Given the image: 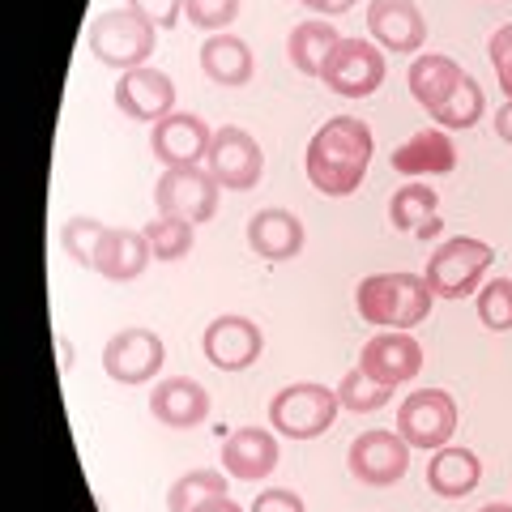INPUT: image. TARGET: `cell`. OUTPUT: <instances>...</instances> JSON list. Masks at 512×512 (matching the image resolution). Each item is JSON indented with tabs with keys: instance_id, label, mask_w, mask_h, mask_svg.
Returning <instances> with one entry per match:
<instances>
[{
	"instance_id": "1",
	"label": "cell",
	"mask_w": 512,
	"mask_h": 512,
	"mask_svg": "<svg viewBox=\"0 0 512 512\" xmlns=\"http://www.w3.org/2000/svg\"><path fill=\"white\" fill-rule=\"evenodd\" d=\"M372 154H376V137L367 120L333 116L312 133L308 154H303V171H308L312 188L325 192V197H350L363 184L367 167H372Z\"/></svg>"
},
{
	"instance_id": "2",
	"label": "cell",
	"mask_w": 512,
	"mask_h": 512,
	"mask_svg": "<svg viewBox=\"0 0 512 512\" xmlns=\"http://www.w3.org/2000/svg\"><path fill=\"white\" fill-rule=\"evenodd\" d=\"M436 291L419 274H372L355 286V308L363 316V325L376 329H414L423 325L431 312Z\"/></svg>"
},
{
	"instance_id": "3",
	"label": "cell",
	"mask_w": 512,
	"mask_h": 512,
	"mask_svg": "<svg viewBox=\"0 0 512 512\" xmlns=\"http://www.w3.org/2000/svg\"><path fill=\"white\" fill-rule=\"evenodd\" d=\"M154 43H158V26L146 22L137 9H128V5L99 13L86 30L90 56L99 64H107V69H120V73L146 69V60L154 56Z\"/></svg>"
},
{
	"instance_id": "4",
	"label": "cell",
	"mask_w": 512,
	"mask_h": 512,
	"mask_svg": "<svg viewBox=\"0 0 512 512\" xmlns=\"http://www.w3.org/2000/svg\"><path fill=\"white\" fill-rule=\"evenodd\" d=\"M338 410H342L338 389H325L316 380H299L274 393V402H269V427H278L286 440H316L333 427Z\"/></svg>"
},
{
	"instance_id": "5",
	"label": "cell",
	"mask_w": 512,
	"mask_h": 512,
	"mask_svg": "<svg viewBox=\"0 0 512 512\" xmlns=\"http://www.w3.org/2000/svg\"><path fill=\"white\" fill-rule=\"evenodd\" d=\"M495 252L491 244L474 235H457V239H444V244L427 256V286L436 291V299H466L478 291V282L491 269Z\"/></svg>"
},
{
	"instance_id": "6",
	"label": "cell",
	"mask_w": 512,
	"mask_h": 512,
	"mask_svg": "<svg viewBox=\"0 0 512 512\" xmlns=\"http://www.w3.org/2000/svg\"><path fill=\"white\" fill-rule=\"evenodd\" d=\"M218 180L205 167H167L154 184L158 214L180 218V222H210L218 214Z\"/></svg>"
},
{
	"instance_id": "7",
	"label": "cell",
	"mask_w": 512,
	"mask_h": 512,
	"mask_svg": "<svg viewBox=\"0 0 512 512\" xmlns=\"http://www.w3.org/2000/svg\"><path fill=\"white\" fill-rule=\"evenodd\" d=\"M205 171L218 180V188H231V192H248L261 184L265 175V154L256 146V137L239 124H222L214 128V141H210V154H205Z\"/></svg>"
},
{
	"instance_id": "8",
	"label": "cell",
	"mask_w": 512,
	"mask_h": 512,
	"mask_svg": "<svg viewBox=\"0 0 512 512\" xmlns=\"http://www.w3.org/2000/svg\"><path fill=\"white\" fill-rule=\"evenodd\" d=\"M346 466L355 474V483H363V487H393V483H402L410 470V444L397 436V431L372 427L350 440Z\"/></svg>"
},
{
	"instance_id": "9",
	"label": "cell",
	"mask_w": 512,
	"mask_h": 512,
	"mask_svg": "<svg viewBox=\"0 0 512 512\" xmlns=\"http://www.w3.org/2000/svg\"><path fill=\"white\" fill-rule=\"evenodd\" d=\"M457 431V402L444 389H419L397 406V436L410 448H427L436 453L453 440Z\"/></svg>"
},
{
	"instance_id": "10",
	"label": "cell",
	"mask_w": 512,
	"mask_h": 512,
	"mask_svg": "<svg viewBox=\"0 0 512 512\" xmlns=\"http://www.w3.org/2000/svg\"><path fill=\"white\" fill-rule=\"evenodd\" d=\"M320 82L333 94H342V99H367L384 82V52L367 39H338Z\"/></svg>"
},
{
	"instance_id": "11",
	"label": "cell",
	"mask_w": 512,
	"mask_h": 512,
	"mask_svg": "<svg viewBox=\"0 0 512 512\" xmlns=\"http://www.w3.org/2000/svg\"><path fill=\"white\" fill-rule=\"evenodd\" d=\"M163 363H167V346L146 325H128L103 346V372L116 384H146L163 372Z\"/></svg>"
},
{
	"instance_id": "12",
	"label": "cell",
	"mask_w": 512,
	"mask_h": 512,
	"mask_svg": "<svg viewBox=\"0 0 512 512\" xmlns=\"http://www.w3.org/2000/svg\"><path fill=\"white\" fill-rule=\"evenodd\" d=\"M201 350L218 372H248V367L261 359L265 350V333L256 320L239 316V312H227V316H214L205 325V338H201Z\"/></svg>"
},
{
	"instance_id": "13",
	"label": "cell",
	"mask_w": 512,
	"mask_h": 512,
	"mask_svg": "<svg viewBox=\"0 0 512 512\" xmlns=\"http://www.w3.org/2000/svg\"><path fill=\"white\" fill-rule=\"evenodd\" d=\"M210 141H214V128L197 111H171L167 120L154 124L150 150L163 167H201L205 154H210Z\"/></svg>"
},
{
	"instance_id": "14",
	"label": "cell",
	"mask_w": 512,
	"mask_h": 512,
	"mask_svg": "<svg viewBox=\"0 0 512 512\" xmlns=\"http://www.w3.org/2000/svg\"><path fill=\"white\" fill-rule=\"evenodd\" d=\"M359 367L367 376H376L380 384L397 389V384H410L423 372V346L414 342V333H406V329H380L376 338L363 346Z\"/></svg>"
},
{
	"instance_id": "15",
	"label": "cell",
	"mask_w": 512,
	"mask_h": 512,
	"mask_svg": "<svg viewBox=\"0 0 512 512\" xmlns=\"http://www.w3.org/2000/svg\"><path fill=\"white\" fill-rule=\"evenodd\" d=\"M116 107L124 111V120H137V124H158L175 111V82L163 69H133V73H120L116 82Z\"/></svg>"
},
{
	"instance_id": "16",
	"label": "cell",
	"mask_w": 512,
	"mask_h": 512,
	"mask_svg": "<svg viewBox=\"0 0 512 512\" xmlns=\"http://www.w3.org/2000/svg\"><path fill=\"white\" fill-rule=\"evenodd\" d=\"M367 30H372V39L384 52H402V56L423 52L427 43V22L414 0H372L367 5Z\"/></svg>"
},
{
	"instance_id": "17",
	"label": "cell",
	"mask_w": 512,
	"mask_h": 512,
	"mask_svg": "<svg viewBox=\"0 0 512 512\" xmlns=\"http://www.w3.org/2000/svg\"><path fill=\"white\" fill-rule=\"evenodd\" d=\"M150 414L171 431L201 427L210 419V393H205V384H197L192 376H167V380L154 384Z\"/></svg>"
},
{
	"instance_id": "18",
	"label": "cell",
	"mask_w": 512,
	"mask_h": 512,
	"mask_svg": "<svg viewBox=\"0 0 512 512\" xmlns=\"http://www.w3.org/2000/svg\"><path fill=\"white\" fill-rule=\"evenodd\" d=\"M222 470L239 483H261L278 470V440L265 427H235L222 440Z\"/></svg>"
},
{
	"instance_id": "19",
	"label": "cell",
	"mask_w": 512,
	"mask_h": 512,
	"mask_svg": "<svg viewBox=\"0 0 512 512\" xmlns=\"http://www.w3.org/2000/svg\"><path fill=\"white\" fill-rule=\"evenodd\" d=\"M303 239H308V231H303L299 214L278 210V205L274 210H256L248 218V248H252V256H261V261H269V265L299 256Z\"/></svg>"
},
{
	"instance_id": "20",
	"label": "cell",
	"mask_w": 512,
	"mask_h": 512,
	"mask_svg": "<svg viewBox=\"0 0 512 512\" xmlns=\"http://www.w3.org/2000/svg\"><path fill=\"white\" fill-rule=\"evenodd\" d=\"M393 171L397 175H448L457 167V146H453V137L444 133V128H419L414 137H406L402 146L393 150Z\"/></svg>"
},
{
	"instance_id": "21",
	"label": "cell",
	"mask_w": 512,
	"mask_h": 512,
	"mask_svg": "<svg viewBox=\"0 0 512 512\" xmlns=\"http://www.w3.org/2000/svg\"><path fill=\"white\" fill-rule=\"evenodd\" d=\"M154 261L146 231H124V227H107L99 256H94V274H103L107 282H133L146 274V265Z\"/></svg>"
},
{
	"instance_id": "22",
	"label": "cell",
	"mask_w": 512,
	"mask_h": 512,
	"mask_svg": "<svg viewBox=\"0 0 512 512\" xmlns=\"http://www.w3.org/2000/svg\"><path fill=\"white\" fill-rule=\"evenodd\" d=\"M478 483H483V461H478L474 448L444 444V448H436V457L427 461V487H431V495H440V500H461V495H470Z\"/></svg>"
},
{
	"instance_id": "23",
	"label": "cell",
	"mask_w": 512,
	"mask_h": 512,
	"mask_svg": "<svg viewBox=\"0 0 512 512\" xmlns=\"http://www.w3.org/2000/svg\"><path fill=\"white\" fill-rule=\"evenodd\" d=\"M201 73L210 77L214 86H227V90H239L252 82L256 73V60H252V47L239 39V35H210L201 43Z\"/></svg>"
},
{
	"instance_id": "24",
	"label": "cell",
	"mask_w": 512,
	"mask_h": 512,
	"mask_svg": "<svg viewBox=\"0 0 512 512\" xmlns=\"http://www.w3.org/2000/svg\"><path fill=\"white\" fill-rule=\"evenodd\" d=\"M406 82H410L414 103H419L427 116H431L440 103H448V94L466 82V73H461V64L453 56L419 52V56H414V64H410V73H406Z\"/></svg>"
},
{
	"instance_id": "25",
	"label": "cell",
	"mask_w": 512,
	"mask_h": 512,
	"mask_svg": "<svg viewBox=\"0 0 512 512\" xmlns=\"http://www.w3.org/2000/svg\"><path fill=\"white\" fill-rule=\"evenodd\" d=\"M338 30H333V22L325 18H308L299 22L291 35H286V56H291V64L303 73V77H320L329 64V52L338 47Z\"/></svg>"
},
{
	"instance_id": "26",
	"label": "cell",
	"mask_w": 512,
	"mask_h": 512,
	"mask_svg": "<svg viewBox=\"0 0 512 512\" xmlns=\"http://www.w3.org/2000/svg\"><path fill=\"white\" fill-rule=\"evenodd\" d=\"M222 495H231L227 491V470H188L171 483L167 508L171 512H197L201 504L222 500Z\"/></svg>"
},
{
	"instance_id": "27",
	"label": "cell",
	"mask_w": 512,
	"mask_h": 512,
	"mask_svg": "<svg viewBox=\"0 0 512 512\" xmlns=\"http://www.w3.org/2000/svg\"><path fill=\"white\" fill-rule=\"evenodd\" d=\"M483 111H487L483 86H478L474 77H466V82L448 94V103H440L431 111V120H436V128H444V133H461V128H474L483 120Z\"/></svg>"
},
{
	"instance_id": "28",
	"label": "cell",
	"mask_w": 512,
	"mask_h": 512,
	"mask_svg": "<svg viewBox=\"0 0 512 512\" xmlns=\"http://www.w3.org/2000/svg\"><path fill=\"white\" fill-rule=\"evenodd\" d=\"M436 210H440V192H436V188H427V184H406V188L393 192V201H389V222H393V231H419L427 218H436Z\"/></svg>"
},
{
	"instance_id": "29",
	"label": "cell",
	"mask_w": 512,
	"mask_h": 512,
	"mask_svg": "<svg viewBox=\"0 0 512 512\" xmlns=\"http://www.w3.org/2000/svg\"><path fill=\"white\" fill-rule=\"evenodd\" d=\"M338 402L350 414H376L380 406L393 402V389L389 384H380L376 376H367L363 367H350V372L338 380Z\"/></svg>"
},
{
	"instance_id": "30",
	"label": "cell",
	"mask_w": 512,
	"mask_h": 512,
	"mask_svg": "<svg viewBox=\"0 0 512 512\" xmlns=\"http://www.w3.org/2000/svg\"><path fill=\"white\" fill-rule=\"evenodd\" d=\"M192 231H197L192 222L167 218V214H158L154 222H146V239H150L154 261H184V256L192 252V239H197Z\"/></svg>"
},
{
	"instance_id": "31",
	"label": "cell",
	"mask_w": 512,
	"mask_h": 512,
	"mask_svg": "<svg viewBox=\"0 0 512 512\" xmlns=\"http://www.w3.org/2000/svg\"><path fill=\"white\" fill-rule=\"evenodd\" d=\"M103 235H107V227L99 218H69L60 227V248H64V256H73V265L94 269V256H99Z\"/></svg>"
},
{
	"instance_id": "32",
	"label": "cell",
	"mask_w": 512,
	"mask_h": 512,
	"mask_svg": "<svg viewBox=\"0 0 512 512\" xmlns=\"http://www.w3.org/2000/svg\"><path fill=\"white\" fill-rule=\"evenodd\" d=\"M474 308L491 333H508L512 329V278H491L487 286H478Z\"/></svg>"
},
{
	"instance_id": "33",
	"label": "cell",
	"mask_w": 512,
	"mask_h": 512,
	"mask_svg": "<svg viewBox=\"0 0 512 512\" xmlns=\"http://www.w3.org/2000/svg\"><path fill=\"white\" fill-rule=\"evenodd\" d=\"M184 18L197 30L222 35V30L239 18V0H184Z\"/></svg>"
},
{
	"instance_id": "34",
	"label": "cell",
	"mask_w": 512,
	"mask_h": 512,
	"mask_svg": "<svg viewBox=\"0 0 512 512\" xmlns=\"http://www.w3.org/2000/svg\"><path fill=\"white\" fill-rule=\"evenodd\" d=\"M487 56H491V69H495V77H500V90L512 99V22L508 26H500L491 35V43H487Z\"/></svg>"
},
{
	"instance_id": "35",
	"label": "cell",
	"mask_w": 512,
	"mask_h": 512,
	"mask_svg": "<svg viewBox=\"0 0 512 512\" xmlns=\"http://www.w3.org/2000/svg\"><path fill=\"white\" fill-rule=\"evenodd\" d=\"M128 9H137L146 22H154L158 30H175V22L184 18V0H124Z\"/></svg>"
},
{
	"instance_id": "36",
	"label": "cell",
	"mask_w": 512,
	"mask_h": 512,
	"mask_svg": "<svg viewBox=\"0 0 512 512\" xmlns=\"http://www.w3.org/2000/svg\"><path fill=\"white\" fill-rule=\"evenodd\" d=\"M248 512H308V504H303V495H295L291 487H269L256 495Z\"/></svg>"
},
{
	"instance_id": "37",
	"label": "cell",
	"mask_w": 512,
	"mask_h": 512,
	"mask_svg": "<svg viewBox=\"0 0 512 512\" xmlns=\"http://www.w3.org/2000/svg\"><path fill=\"white\" fill-rule=\"evenodd\" d=\"M303 9H312V13H320V18H342V13H350L359 5V0H299Z\"/></svg>"
},
{
	"instance_id": "38",
	"label": "cell",
	"mask_w": 512,
	"mask_h": 512,
	"mask_svg": "<svg viewBox=\"0 0 512 512\" xmlns=\"http://www.w3.org/2000/svg\"><path fill=\"white\" fill-rule=\"evenodd\" d=\"M495 137H500L504 146H512V99L495 111Z\"/></svg>"
},
{
	"instance_id": "39",
	"label": "cell",
	"mask_w": 512,
	"mask_h": 512,
	"mask_svg": "<svg viewBox=\"0 0 512 512\" xmlns=\"http://www.w3.org/2000/svg\"><path fill=\"white\" fill-rule=\"evenodd\" d=\"M197 512H244V508H239V504L231 500V495H222V500H210V504H201Z\"/></svg>"
},
{
	"instance_id": "40",
	"label": "cell",
	"mask_w": 512,
	"mask_h": 512,
	"mask_svg": "<svg viewBox=\"0 0 512 512\" xmlns=\"http://www.w3.org/2000/svg\"><path fill=\"white\" fill-rule=\"evenodd\" d=\"M440 231H444V222H440V214H436V218H427V222H423V227L414 231V235H419V239H431V235H440Z\"/></svg>"
},
{
	"instance_id": "41",
	"label": "cell",
	"mask_w": 512,
	"mask_h": 512,
	"mask_svg": "<svg viewBox=\"0 0 512 512\" xmlns=\"http://www.w3.org/2000/svg\"><path fill=\"white\" fill-rule=\"evenodd\" d=\"M478 512H512V504H483Z\"/></svg>"
}]
</instances>
